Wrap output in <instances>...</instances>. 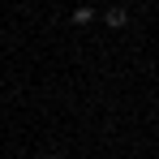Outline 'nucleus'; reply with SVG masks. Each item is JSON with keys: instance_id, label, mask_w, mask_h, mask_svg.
<instances>
[{"instance_id": "obj_1", "label": "nucleus", "mask_w": 159, "mask_h": 159, "mask_svg": "<svg viewBox=\"0 0 159 159\" xmlns=\"http://www.w3.org/2000/svg\"><path fill=\"white\" fill-rule=\"evenodd\" d=\"M103 22L112 30H120V26H129V9H125V4H112V9H107L103 13Z\"/></svg>"}, {"instance_id": "obj_2", "label": "nucleus", "mask_w": 159, "mask_h": 159, "mask_svg": "<svg viewBox=\"0 0 159 159\" xmlns=\"http://www.w3.org/2000/svg\"><path fill=\"white\" fill-rule=\"evenodd\" d=\"M90 17H95L90 4H78V9H73V22H78V26H90Z\"/></svg>"}, {"instance_id": "obj_3", "label": "nucleus", "mask_w": 159, "mask_h": 159, "mask_svg": "<svg viewBox=\"0 0 159 159\" xmlns=\"http://www.w3.org/2000/svg\"><path fill=\"white\" fill-rule=\"evenodd\" d=\"M48 159H60V155H48Z\"/></svg>"}]
</instances>
